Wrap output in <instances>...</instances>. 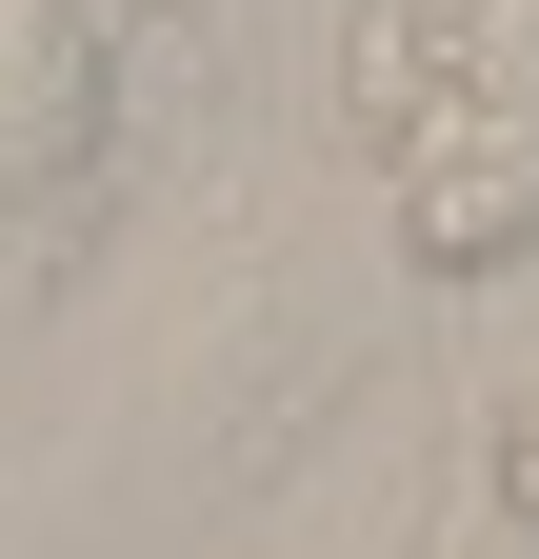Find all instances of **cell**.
<instances>
[{"label": "cell", "mask_w": 539, "mask_h": 559, "mask_svg": "<svg viewBox=\"0 0 539 559\" xmlns=\"http://www.w3.org/2000/svg\"><path fill=\"white\" fill-rule=\"evenodd\" d=\"M120 120V60L81 0H0V200H81Z\"/></svg>", "instance_id": "7a4b0ae2"}, {"label": "cell", "mask_w": 539, "mask_h": 559, "mask_svg": "<svg viewBox=\"0 0 539 559\" xmlns=\"http://www.w3.org/2000/svg\"><path fill=\"white\" fill-rule=\"evenodd\" d=\"M440 559H539V539H519V520H500V500H480V520H459V539H440Z\"/></svg>", "instance_id": "277c9868"}, {"label": "cell", "mask_w": 539, "mask_h": 559, "mask_svg": "<svg viewBox=\"0 0 539 559\" xmlns=\"http://www.w3.org/2000/svg\"><path fill=\"white\" fill-rule=\"evenodd\" d=\"M380 221L420 280H500L539 260V60H480L440 40L420 81L380 100Z\"/></svg>", "instance_id": "6da1fadb"}, {"label": "cell", "mask_w": 539, "mask_h": 559, "mask_svg": "<svg viewBox=\"0 0 539 559\" xmlns=\"http://www.w3.org/2000/svg\"><path fill=\"white\" fill-rule=\"evenodd\" d=\"M480 500L539 539V400H500V419H480Z\"/></svg>", "instance_id": "3957f363"}]
</instances>
